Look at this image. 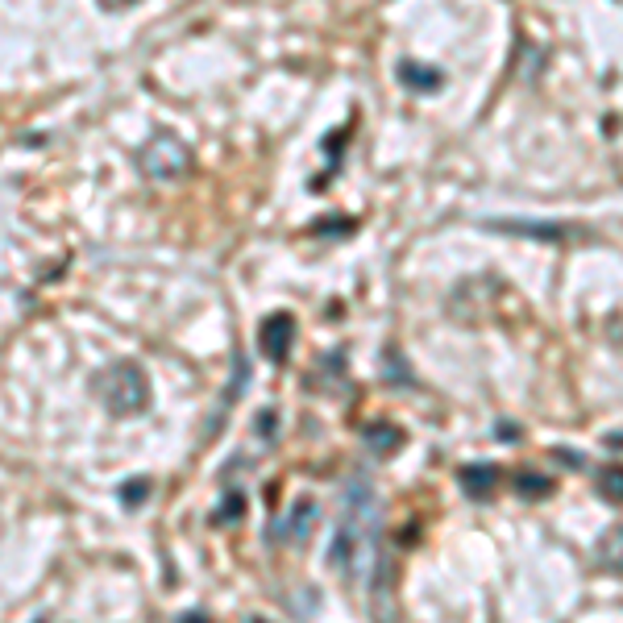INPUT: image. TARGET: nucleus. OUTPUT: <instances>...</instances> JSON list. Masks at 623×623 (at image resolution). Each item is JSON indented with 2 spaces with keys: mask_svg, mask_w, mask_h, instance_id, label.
Segmentation results:
<instances>
[{
  "mask_svg": "<svg viewBox=\"0 0 623 623\" xmlns=\"http://www.w3.org/2000/svg\"><path fill=\"white\" fill-rule=\"evenodd\" d=\"M374 545H379V495L366 478H353L345 487V516L332 545V565L345 574V582H361L366 561L379 557Z\"/></svg>",
  "mask_w": 623,
  "mask_h": 623,
  "instance_id": "f257e3e1",
  "label": "nucleus"
},
{
  "mask_svg": "<svg viewBox=\"0 0 623 623\" xmlns=\"http://www.w3.org/2000/svg\"><path fill=\"white\" fill-rule=\"evenodd\" d=\"M100 400L117 411V416H134V411L146 408L150 387H146V379H142V371H137L134 361H117V366L100 379Z\"/></svg>",
  "mask_w": 623,
  "mask_h": 623,
  "instance_id": "f03ea898",
  "label": "nucleus"
},
{
  "mask_svg": "<svg viewBox=\"0 0 623 623\" xmlns=\"http://www.w3.org/2000/svg\"><path fill=\"white\" fill-rule=\"evenodd\" d=\"M137 166H142L150 179L171 183V179H179L187 166H192V150H187L175 134H154L146 146H142V154H137Z\"/></svg>",
  "mask_w": 623,
  "mask_h": 623,
  "instance_id": "7ed1b4c3",
  "label": "nucleus"
},
{
  "mask_svg": "<svg viewBox=\"0 0 623 623\" xmlns=\"http://www.w3.org/2000/svg\"><path fill=\"white\" fill-rule=\"evenodd\" d=\"M292 341H295V321L287 316V312H274V316H266L262 329H258V345H262V353L271 361H282L287 353H292Z\"/></svg>",
  "mask_w": 623,
  "mask_h": 623,
  "instance_id": "20e7f679",
  "label": "nucleus"
},
{
  "mask_svg": "<svg viewBox=\"0 0 623 623\" xmlns=\"http://www.w3.org/2000/svg\"><path fill=\"white\" fill-rule=\"evenodd\" d=\"M495 478H499L495 466H461L458 482H461V490H466L470 499H487L490 490H495Z\"/></svg>",
  "mask_w": 623,
  "mask_h": 623,
  "instance_id": "39448f33",
  "label": "nucleus"
},
{
  "mask_svg": "<svg viewBox=\"0 0 623 623\" xmlns=\"http://www.w3.org/2000/svg\"><path fill=\"white\" fill-rule=\"evenodd\" d=\"M400 75L411 92H440V79H445L437 67H424V63H411V59L400 63Z\"/></svg>",
  "mask_w": 623,
  "mask_h": 623,
  "instance_id": "423d86ee",
  "label": "nucleus"
},
{
  "mask_svg": "<svg viewBox=\"0 0 623 623\" xmlns=\"http://www.w3.org/2000/svg\"><path fill=\"white\" fill-rule=\"evenodd\" d=\"M598 565L623 578V524L603 532V540H598Z\"/></svg>",
  "mask_w": 623,
  "mask_h": 623,
  "instance_id": "0eeeda50",
  "label": "nucleus"
},
{
  "mask_svg": "<svg viewBox=\"0 0 623 623\" xmlns=\"http://www.w3.org/2000/svg\"><path fill=\"white\" fill-rule=\"evenodd\" d=\"M400 440H403V432L400 429H391V424H374V429H366V445L374 449V453H395L400 449Z\"/></svg>",
  "mask_w": 623,
  "mask_h": 623,
  "instance_id": "6e6552de",
  "label": "nucleus"
},
{
  "mask_svg": "<svg viewBox=\"0 0 623 623\" xmlns=\"http://www.w3.org/2000/svg\"><path fill=\"white\" fill-rule=\"evenodd\" d=\"M598 495H603L607 503H623V466H607L603 474H598Z\"/></svg>",
  "mask_w": 623,
  "mask_h": 623,
  "instance_id": "1a4fd4ad",
  "label": "nucleus"
},
{
  "mask_svg": "<svg viewBox=\"0 0 623 623\" xmlns=\"http://www.w3.org/2000/svg\"><path fill=\"white\" fill-rule=\"evenodd\" d=\"M312 516H316V507L308 503V499H300L295 503V511H292V524H282V536H308V524H312Z\"/></svg>",
  "mask_w": 623,
  "mask_h": 623,
  "instance_id": "9d476101",
  "label": "nucleus"
},
{
  "mask_svg": "<svg viewBox=\"0 0 623 623\" xmlns=\"http://www.w3.org/2000/svg\"><path fill=\"white\" fill-rule=\"evenodd\" d=\"M516 490H519V495H528V499H536V495H549V490H553V482H549V478H540V474H524V478H516Z\"/></svg>",
  "mask_w": 623,
  "mask_h": 623,
  "instance_id": "9b49d317",
  "label": "nucleus"
},
{
  "mask_svg": "<svg viewBox=\"0 0 623 623\" xmlns=\"http://www.w3.org/2000/svg\"><path fill=\"white\" fill-rule=\"evenodd\" d=\"M495 229H507V233H532V237H565V229H557V224H495Z\"/></svg>",
  "mask_w": 623,
  "mask_h": 623,
  "instance_id": "f8f14e48",
  "label": "nucleus"
},
{
  "mask_svg": "<svg viewBox=\"0 0 623 623\" xmlns=\"http://www.w3.org/2000/svg\"><path fill=\"white\" fill-rule=\"evenodd\" d=\"M237 516H242V495H233L229 503L221 507V516H216V524H233Z\"/></svg>",
  "mask_w": 623,
  "mask_h": 623,
  "instance_id": "ddd939ff",
  "label": "nucleus"
},
{
  "mask_svg": "<svg viewBox=\"0 0 623 623\" xmlns=\"http://www.w3.org/2000/svg\"><path fill=\"white\" fill-rule=\"evenodd\" d=\"M100 9H108V13H121V9H134L137 0H96Z\"/></svg>",
  "mask_w": 623,
  "mask_h": 623,
  "instance_id": "4468645a",
  "label": "nucleus"
}]
</instances>
